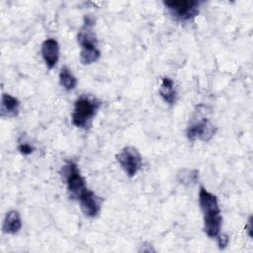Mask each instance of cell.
Returning <instances> with one entry per match:
<instances>
[{
	"instance_id": "cell-9",
	"label": "cell",
	"mask_w": 253,
	"mask_h": 253,
	"mask_svg": "<svg viewBox=\"0 0 253 253\" xmlns=\"http://www.w3.org/2000/svg\"><path fill=\"white\" fill-rule=\"evenodd\" d=\"M222 225V216L220 211L204 213V231L211 237H216L220 233Z\"/></svg>"
},
{
	"instance_id": "cell-17",
	"label": "cell",
	"mask_w": 253,
	"mask_h": 253,
	"mask_svg": "<svg viewBox=\"0 0 253 253\" xmlns=\"http://www.w3.org/2000/svg\"><path fill=\"white\" fill-rule=\"evenodd\" d=\"M217 243H218V247L220 249H223L227 246L228 242H229V237L226 234H218L217 236Z\"/></svg>"
},
{
	"instance_id": "cell-18",
	"label": "cell",
	"mask_w": 253,
	"mask_h": 253,
	"mask_svg": "<svg viewBox=\"0 0 253 253\" xmlns=\"http://www.w3.org/2000/svg\"><path fill=\"white\" fill-rule=\"evenodd\" d=\"M245 230L247 231L249 237H252V216L249 217V219L247 221V224L245 225Z\"/></svg>"
},
{
	"instance_id": "cell-3",
	"label": "cell",
	"mask_w": 253,
	"mask_h": 253,
	"mask_svg": "<svg viewBox=\"0 0 253 253\" xmlns=\"http://www.w3.org/2000/svg\"><path fill=\"white\" fill-rule=\"evenodd\" d=\"M60 174L67 185V192L72 200H79L82 194L88 190L85 179L80 174L77 164L73 161H67L61 168Z\"/></svg>"
},
{
	"instance_id": "cell-2",
	"label": "cell",
	"mask_w": 253,
	"mask_h": 253,
	"mask_svg": "<svg viewBox=\"0 0 253 253\" xmlns=\"http://www.w3.org/2000/svg\"><path fill=\"white\" fill-rule=\"evenodd\" d=\"M101 106V101L92 96L83 95L75 103L71 116L72 124L79 128L88 129L92 126L93 118Z\"/></svg>"
},
{
	"instance_id": "cell-14",
	"label": "cell",
	"mask_w": 253,
	"mask_h": 253,
	"mask_svg": "<svg viewBox=\"0 0 253 253\" xmlns=\"http://www.w3.org/2000/svg\"><path fill=\"white\" fill-rule=\"evenodd\" d=\"M59 82L65 90L71 91L77 85V78L68 67L63 66L59 72Z\"/></svg>"
},
{
	"instance_id": "cell-12",
	"label": "cell",
	"mask_w": 253,
	"mask_h": 253,
	"mask_svg": "<svg viewBox=\"0 0 253 253\" xmlns=\"http://www.w3.org/2000/svg\"><path fill=\"white\" fill-rule=\"evenodd\" d=\"M159 94L163 101L172 106L177 101V91L175 89L174 82L169 77H163L159 87Z\"/></svg>"
},
{
	"instance_id": "cell-15",
	"label": "cell",
	"mask_w": 253,
	"mask_h": 253,
	"mask_svg": "<svg viewBox=\"0 0 253 253\" xmlns=\"http://www.w3.org/2000/svg\"><path fill=\"white\" fill-rule=\"evenodd\" d=\"M199 178V172L193 169H182L177 174V179L184 185H190L196 183Z\"/></svg>"
},
{
	"instance_id": "cell-4",
	"label": "cell",
	"mask_w": 253,
	"mask_h": 253,
	"mask_svg": "<svg viewBox=\"0 0 253 253\" xmlns=\"http://www.w3.org/2000/svg\"><path fill=\"white\" fill-rule=\"evenodd\" d=\"M201 4V1L196 0H172L164 2L170 15L180 22H187L194 19L199 14Z\"/></svg>"
},
{
	"instance_id": "cell-1",
	"label": "cell",
	"mask_w": 253,
	"mask_h": 253,
	"mask_svg": "<svg viewBox=\"0 0 253 253\" xmlns=\"http://www.w3.org/2000/svg\"><path fill=\"white\" fill-rule=\"evenodd\" d=\"M95 20L92 16H85L84 23L80 29L77 39L81 45L80 60L84 65L92 64L100 58V50L97 46V38L93 31Z\"/></svg>"
},
{
	"instance_id": "cell-11",
	"label": "cell",
	"mask_w": 253,
	"mask_h": 253,
	"mask_svg": "<svg viewBox=\"0 0 253 253\" xmlns=\"http://www.w3.org/2000/svg\"><path fill=\"white\" fill-rule=\"evenodd\" d=\"M20 102L17 98L10 94L4 93L1 98V117L2 118H12L19 114Z\"/></svg>"
},
{
	"instance_id": "cell-5",
	"label": "cell",
	"mask_w": 253,
	"mask_h": 253,
	"mask_svg": "<svg viewBox=\"0 0 253 253\" xmlns=\"http://www.w3.org/2000/svg\"><path fill=\"white\" fill-rule=\"evenodd\" d=\"M117 161L128 177H133L141 169V155L135 147L126 146L116 156Z\"/></svg>"
},
{
	"instance_id": "cell-6",
	"label": "cell",
	"mask_w": 253,
	"mask_h": 253,
	"mask_svg": "<svg viewBox=\"0 0 253 253\" xmlns=\"http://www.w3.org/2000/svg\"><path fill=\"white\" fill-rule=\"evenodd\" d=\"M216 127L208 119H201L199 121L193 122L187 127L186 135L189 140L195 141L196 139H201L203 141H209L214 135Z\"/></svg>"
},
{
	"instance_id": "cell-8",
	"label": "cell",
	"mask_w": 253,
	"mask_h": 253,
	"mask_svg": "<svg viewBox=\"0 0 253 253\" xmlns=\"http://www.w3.org/2000/svg\"><path fill=\"white\" fill-rule=\"evenodd\" d=\"M42 54L47 68L52 69L59 58V45L56 40L47 39L42 43Z\"/></svg>"
},
{
	"instance_id": "cell-16",
	"label": "cell",
	"mask_w": 253,
	"mask_h": 253,
	"mask_svg": "<svg viewBox=\"0 0 253 253\" xmlns=\"http://www.w3.org/2000/svg\"><path fill=\"white\" fill-rule=\"evenodd\" d=\"M18 150H19L22 154H24V155H29V154H31V153L34 152L35 148H34V146H32V145H31L30 143H28V142H21V143H19V145H18Z\"/></svg>"
},
{
	"instance_id": "cell-7",
	"label": "cell",
	"mask_w": 253,
	"mask_h": 253,
	"mask_svg": "<svg viewBox=\"0 0 253 253\" xmlns=\"http://www.w3.org/2000/svg\"><path fill=\"white\" fill-rule=\"evenodd\" d=\"M80 208L88 217H95L101 211V199L92 191L86 190L79 198Z\"/></svg>"
},
{
	"instance_id": "cell-10",
	"label": "cell",
	"mask_w": 253,
	"mask_h": 253,
	"mask_svg": "<svg viewBox=\"0 0 253 253\" xmlns=\"http://www.w3.org/2000/svg\"><path fill=\"white\" fill-rule=\"evenodd\" d=\"M199 204L203 213L220 211L218 207L217 197L211 193H210L206 188L201 187L199 192Z\"/></svg>"
},
{
	"instance_id": "cell-13",
	"label": "cell",
	"mask_w": 253,
	"mask_h": 253,
	"mask_svg": "<svg viewBox=\"0 0 253 253\" xmlns=\"http://www.w3.org/2000/svg\"><path fill=\"white\" fill-rule=\"evenodd\" d=\"M22 227L21 215L18 211H10L6 213V216L3 220L2 229L3 232L7 234H16L20 231Z\"/></svg>"
}]
</instances>
